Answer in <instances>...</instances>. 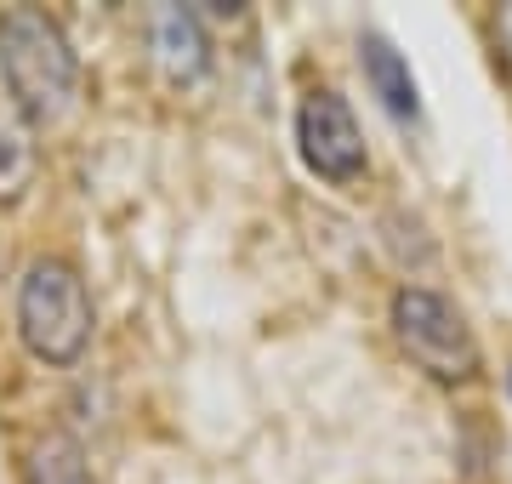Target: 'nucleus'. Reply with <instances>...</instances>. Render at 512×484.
Masks as SVG:
<instances>
[{"label":"nucleus","instance_id":"obj_1","mask_svg":"<svg viewBox=\"0 0 512 484\" xmlns=\"http://www.w3.org/2000/svg\"><path fill=\"white\" fill-rule=\"evenodd\" d=\"M0 80H6V97L23 109L29 126L69 114L74 86H80V63L69 52V35L35 6L0 12Z\"/></svg>","mask_w":512,"mask_h":484},{"label":"nucleus","instance_id":"obj_2","mask_svg":"<svg viewBox=\"0 0 512 484\" xmlns=\"http://www.w3.org/2000/svg\"><path fill=\"white\" fill-rule=\"evenodd\" d=\"M18 336L23 348L46 365H74L92 342V297L86 280L63 257L29 262L18 285Z\"/></svg>","mask_w":512,"mask_h":484},{"label":"nucleus","instance_id":"obj_3","mask_svg":"<svg viewBox=\"0 0 512 484\" xmlns=\"http://www.w3.org/2000/svg\"><path fill=\"white\" fill-rule=\"evenodd\" d=\"M393 336L399 348L416 359L427 376L439 382H467L478 376V342L467 331V319L450 297L427 291V285H404L393 297Z\"/></svg>","mask_w":512,"mask_h":484},{"label":"nucleus","instance_id":"obj_4","mask_svg":"<svg viewBox=\"0 0 512 484\" xmlns=\"http://www.w3.org/2000/svg\"><path fill=\"white\" fill-rule=\"evenodd\" d=\"M296 149L308 160L313 177L348 188L370 171L365 160V137H359V120L336 92H308V103L296 109Z\"/></svg>","mask_w":512,"mask_h":484},{"label":"nucleus","instance_id":"obj_5","mask_svg":"<svg viewBox=\"0 0 512 484\" xmlns=\"http://www.w3.org/2000/svg\"><path fill=\"white\" fill-rule=\"evenodd\" d=\"M40 177V149L35 126L23 120V109L12 97H0V205H18Z\"/></svg>","mask_w":512,"mask_h":484},{"label":"nucleus","instance_id":"obj_6","mask_svg":"<svg viewBox=\"0 0 512 484\" xmlns=\"http://www.w3.org/2000/svg\"><path fill=\"white\" fill-rule=\"evenodd\" d=\"M359 63H365V80H370V92L382 97V109L393 114V120H416V114H421L416 75H410V63H404V57L393 52L382 35H365Z\"/></svg>","mask_w":512,"mask_h":484},{"label":"nucleus","instance_id":"obj_7","mask_svg":"<svg viewBox=\"0 0 512 484\" xmlns=\"http://www.w3.org/2000/svg\"><path fill=\"white\" fill-rule=\"evenodd\" d=\"M154 52H160V69L177 86H188V80L205 75V29L194 12H183V6H165L160 18H154Z\"/></svg>","mask_w":512,"mask_h":484},{"label":"nucleus","instance_id":"obj_8","mask_svg":"<svg viewBox=\"0 0 512 484\" xmlns=\"http://www.w3.org/2000/svg\"><path fill=\"white\" fill-rule=\"evenodd\" d=\"M29 484H92V467H86V450L69 433H46L29 456Z\"/></svg>","mask_w":512,"mask_h":484},{"label":"nucleus","instance_id":"obj_9","mask_svg":"<svg viewBox=\"0 0 512 484\" xmlns=\"http://www.w3.org/2000/svg\"><path fill=\"white\" fill-rule=\"evenodd\" d=\"M495 40H501V57H507V69H512V6L495 12Z\"/></svg>","mask_w":512,"mask_h":484},{"label":"nucleus","instance_id":"obj_10","mask_svg":"<svg viewBox=\"0 0 512 484\" xmlns=\"http://www.w3.org/2000/svg\"><path fill=\"white\" fill-rule=\"evenodd\" d=\"M507 388H512V376H507Z\"/></svg>","mask_w":512,"mask_h":484}]
</instances>
